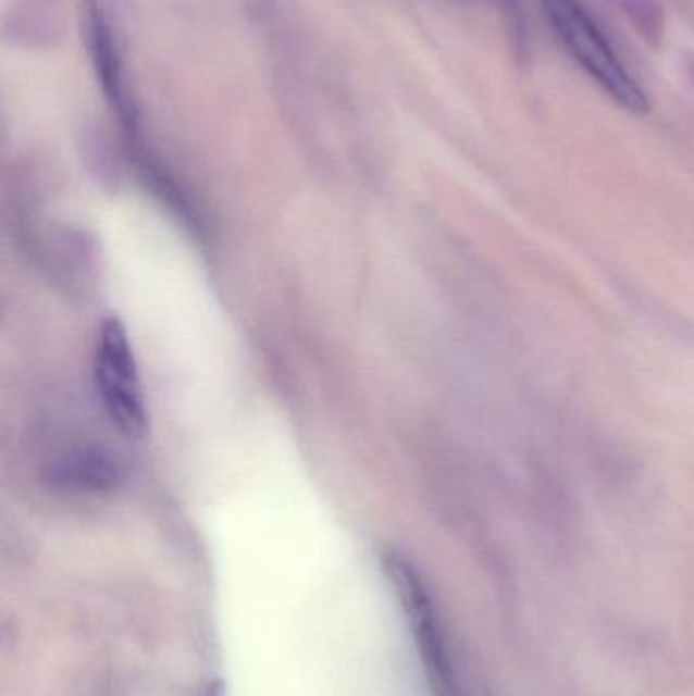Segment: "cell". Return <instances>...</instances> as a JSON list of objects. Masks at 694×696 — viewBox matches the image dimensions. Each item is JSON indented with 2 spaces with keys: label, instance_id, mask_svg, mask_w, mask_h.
Listing matches in <instances>:
<instances>
[{
  "label": "cell",
  "instance_id": "cell-2",
  "mask_svg": "<svg viewBox=\"0 0 694 696\" xmlns=\"http://www.w3.org/2000/svg\"><path fill=\"white\" fill-rule=\"evenodd\" d=\"M383 569L410 623L432 693L434 696H462L438 609L420 572L413 569L410 560L395 552L383 556Z\"/></svg>",
  "mask_w": 694,
  "mask_h": 696
},
{
  "label": "cell",
  "instance_id": "cell-1",
  "mask_svg": "<svg viewBox=\"0 0 694 696\" xmlns=\"http://www.w3.org/2000/svg\"><path fill=\"white\" fill-rule=\"evenodd\" d=\"M546 16L558 39L567 46L574 62L616 100L633 114L649 111L647 96L630 72L619 62L616 51L597 23L584 11L579 0H542Z\"/></svg>",
  "mask_w": 694,
  "mask_h": 696
},
{
  "label": "cell",
  "instance_id": "cell-5",
  "mask_svg": "<svg viewBox=\"0 0 694 696\" xmlns=\"http://www.w3.org/2000/svg\"><path fill=\"white\" fill-rule=\"evenodd\" d=\"M53 487L74 493H107L123 481V469L102 450H74L53 460L48 471Z\"/></svg>",
  "mask_w": 694,
  "mask_h": 696
},
{
  "label": "cell",
  "instance_id": "cell-8",
  "mask_svg": "<svg viewBox=\"0 0 694 696\" xmlns=\"http://www.w3.org/2000/svg\"><path fill=\"white\" fill-rule=\"evenodd\" d=\"M686 72H689V76H691L694 84V53L693 55H689V60H686Z\"/></svg>",
  "mask_w": 694,
  "mask_h": 696
},
{
  "label": "cell",
  "instance_id": "cell-3",
  "mask_svg": "<svg viewBox=\"0 0 694 696\" xmlns=\"http://www.w3.org/2000/svg\"><path fill=\"white\" fill-rule=\"evenodd\" d=\"M95 377L112 424L128 438L142 436L149 415L141 377L125 324L119 318H104L100 324L96 338Z\"/></svg>",
  "mask_w": 694,
  "mask_h": 696
},
{
  "label": "cell",
  "instance_id": "cell-7",
  "mask_svg": "<svg viewBox=\"0 0 694 696\" xmlns=\"http://www.w3.org/2000/svg\"><path fill=\"white\" fill-rule=\"evenodd\" d=\"M206 696H224V686H222V682H214V684H210V686H208V691H206Z\"/></svg>",
  "mask_w": 694,
  "mask_h": 696
},
{
  "label": "cell",
  "instance_id": "cell-6",
  "mask_svg": "<svg viewBox=\"0 0 694 696\" xmlns=\"http://www.w3.org/2000/svg\"><path fill=\"white\" fill-rule=\"evenodd\" d=\"M617 9L647 44L656 46L664 37V11L660 0H614Z\"/></svg>",
  "mask_w": 694,
  "mask_h": 696
},
{
  "label": "cell",
  "instance_id": "cell-4",
  "mask_svg": "<svg viewBox=\"0 0 694 696\" xmlns=\"http://www.w3.org/2000/svg\"><path fill=\"white\" fill-rule=\"evenodd\" d=\"M82 25L96 79L121 125L133 135L137 130V109L128 90L114 0H84Z\"/></svg>",
  "mask_w": 694,
  "mask_h": 696
}]
</instances>
